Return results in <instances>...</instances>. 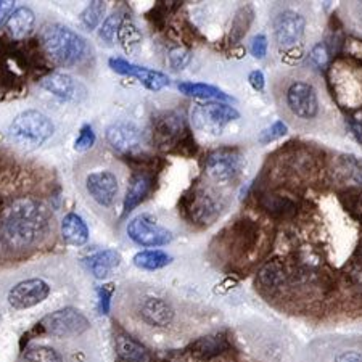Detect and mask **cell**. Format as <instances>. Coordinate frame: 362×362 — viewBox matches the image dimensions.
I'll return each instance as SVG.
<instances>
[{
	"mask_svg": "<svg viewBox=\"0 0 362 362\" xmlns=\"http://www.w3.org/2000/svg\"><path fill=\"white\" fill-rule=\"evenodd\" d=\"M274 92L280 113L298 129H322L329 124L332 107L314 73L298 69L279 76Z\"/></svg>",
	"mask_w": 362,
	"mask_h": 362,
	"instance_id": "cell-1",
	"label": "cell"
},
{
	"mask_svg": "<svg viewBox=\"0 0 362 362\" xmlns=\"http://www.w3.org/2000/svg\"><path fill=\"white\" fill-rule=\"evenodd\" d=\"M49 229V209L36 198H20L4 213L2 235L11 248L31 247L45 237Z\"/></svg>",
	"mask_w": 362,
	"mask_h": 362,
	"instance_id": "cell-2",
	"label": "cell"
},
{
	"mask_svg": "<svg viewBox=\"0 0 362 362\" xmlns=\"http://www.w3.org/2000/svg\"><path fill=\"white\" fill-rule=\"evenodd\" d=\"M40 45L44 54L58 66H74L83 60L87 52V42L73 29L62 25H50L40 34Z\"/></svg>",
	"mask_w": 362,
	"mask_h": 362,
	"instance_id": "cell-3",
	"label": "cell"
},
{
	"mask_svg": "<svg viewBox=\"0 0 362 362\" xmlns=\"http://www.w3.org/2000/svg\"><path fill=\"white\" fill-rule=\"evenodd\" d=\"M11 140L23 148H37L54 136V124L37 110L20 113L8 127Z\"/></svg>",
	"mask_w": 362,
	"mask_h": 362,
	"instance_id": "cell-4",
	"label": "cell"
},
{
	"mask_svg": "<svg viewBox=\"0 0 362 362\" xmlns=\"http://www.w3.org/2000/svg\"><path fill=\"white\" fill-rule=\"evenodd\" d=\"M192 122L195 129L208 134H221L227 124L240 118V113L226 103H198L192 108Z\"/></svg>",
	"mask_w": 362,
	"mask_h": 362,
	"instance_id": "cell-5",
	"label": "cell"
},
{
	"mask_svg": "<svg viewBox=\"0 0 362 362\" xmlns=\"http://www.w3.org/2000/svg\"><path fill=\"white\" fill-rule=\"evenodd\" d=\"M272 31L279 49L291 50L305 36L306 18L293 8H282L272 16Z\"/></svg>",
	"mask_w": 362,
	"mask_h": 362,
	"instance_id": "cell-6",
	"label": "cell"
},
{
	"mask_svg": "<svg viewBox=\"0 0 362 362\" xmlns=\"http://www.w3.org/2000/svg\"><path fill=\"white\" fill-rule=\"evenodd\" d=\"M42 334H49L57 338H68L81 335L89 329L90 324L83 313L74 308H65L45 316L37 324Z\"/></svg>",
	"mask_w": 362,
	"mask_h": 362,
	"instance_id": "cell-7",
	"label": "cell"
},
{
	"mask_svg": "<svg viewBox=\"0 0 362 362\" xmlns=\"http://www.w3.org/2000/svg\"><path fill=\"white\" fill-rule=\"evenodd\" d=\"M243 156L235 148H219L213 151L206 160V173L209 179L218 184L233 182L240 176Z\"/></svg>",
	"mask_w": 362,
	"mask_h": 362,
	"instance_id": "cell-8",
	"label": "cell"
},
{
	"mask_svg": "<svg viewBox=\"0 0 362 362\" xmlns=\"http://www.w3.org/2000/svg\"><path fill=\"white\" fill-rule=\"evenodd\" d=\"M127 235L140 247H163L173 240V233L150 214H140L127 224Z\"/></svg>",
	"mask_w": 362,
	"mask_h": 362,
	"instance_id": "cell-9",
	"label": "cell"
},
{
	"mask_svg": "<svg viewBox=\"0 0 362 362\" xmlns=\"http://www.w3.org/2000/svg\"><path fill=\"white\" fill-rule=\"evenodd\" d=\"M184 213L192 223L211 224L221 213V203L206 189H194L184 198Z\"/></svg>",
	"mask_w": 362,
	"mask_h": 362,
	"instance_id": "cell-10",
	"label": "cell"
},
{
	"mask_svg": "<svg viewBox=\"0 0 362 362\" xmlns=\"http://www.w3.org/2000/svg\"><path fill=\"white\" fill-rule=\"evenodd\" d=\"M184 119L177 113L165 112L156 115L153 118L151 136H153V144L161 150H168L179 145L184 137Z\"/></svg>",
	"mask_w": 362,
	"mask_h": 362,
	"instance_id": "cell-11",
	"label": "cell"
},
{
	"mask_svg": "<svg viewBox=\"0 0 362 362\" xmlns=\"http://www.w3.org/2000/svg\"><path fill=\"white\" fill-rule=\"evenodd\" d=\"M50 295L49 284L42 279H28L23 282L16 284L8 293V303L10 306L16 309V311H23V309H29L33 306H37L39 303L47 300Z\"/></svg>",
	"mask_w": 362,
	"mask_h": 362,
	"instance_id": "cell-12",
	"label": "cell"
},
{
	"mask_svg": "<svg viewBox=\"0 0 362 362\" xmlns=\"http://www.w3.org/2000/svg\"><path fill=\"white\" fill-rule=\"evenodd\" d=\"M86 189L93 202H97L100 206L110 208L113 206L118 197V177L112 171L90 173L86 179Z\"/></svg>",
	"mask_w": 362,
	"mask_h": 362,
	"instance_id": "cell-13",
	"label": "cell"
},
{
	"mask_svg": "<svg viewBox=\"0 0 362 362\" xmlns=\"http://www.w3.org/2000/svg\"><path fill=\"white\" fill-rule=\"evenodd\" d=\"M110 68L118 74L136 78L140 84H144L150 90H161L163 87L169 86V78L166 74L155 71V69L134 65V63L122 60V58H110Z\"/></svg>",
	"mask_w": 362,
	"mask_h": 362,
	"instance_id": "cell-14",
	"label": "cell"
},
{
	"mask_svg": "<svg viewBox=\"0 0 362 362\" xmlns=\"http://www.w3.org/2000/svg\"><path fill=\"white\" fill-rule=\"evenodd\" d=\"M107 142L122 155H132L140 148L142 136L132 122H115L107 129Z\"/></svg>",
	"mask_w": 362,
	"mask_h": 362,
	"instance_id": "cell-15",
	"label": "cell"
},
{
	"mask_svg": "<svg viewBox=\"0 0 362 362\" xmlns=\"http://www.w3.org/2000/svg\"><path fill=\"white\" fill-rule=\"evenodd\" d=\"M139 316L145 324L151 327H168L174 319V309L171 303L163 298L150 296L140 303Z\"/></svg>",
	"mask_w": 362,
	"mask_h": 362,
	"instance_id": "cell-16",
	"label": "cell"
},
{
	"mask_svg": "<svg viewBox=\"0 0 362 362\" xmlns=\"http://www.w3.org/2000/svg\"><path fill=\"white\" fill-rule=\"evenodd\" d=\"M62 237L71 247H83L89 240V229L79 214L69 213L62 221Z\"/></svg>",
	"mask_w": 362,
	"mask_h": 362,
	"instance_id": "cell-17",
	"label": "cell"
},
{
	"mask_svg": "<svg viewBox=\"0 0 362 362\" xmlns=\"http://www.w3.org/2000/svg\"><path fill=\"white\" fill-rule=\"evenodd\" d=\"M34 23H36L34 11L28 7H20L15 11H11V15L8 16L7 33L10 34L11 39L21 40L31 34Z\"/></svg>",
	"mask_w": 362,
	"mask_h": 362,
	"instance_id": "cell-18",
	"label": "cell"
},
{
	"mask_svg": "<svg viewBox=\"0 0 362 362\" xmlns=\"http://www.w3.org/2000/svg\"><path fill=\"white\" fill-rule=\"evenodd\" d=\"M89 269L97 279H107L118 269L121 264V255L116 250H103L87 259Z\"/></svg>",
	"mask_w": 362,
	"mask_h": 362,
	"instance_id": "cell-19",
	"label": "cell"
},
{
	"mask_svg": "<svg viewBox=\"0 0 362 362\" xmlns=\"http://www.w3.org/2000/svg\"><path fill=\"white\" fill-rule=\"evenodd\" d=\"M320 362H362V338L335 343V348L322 353Z\"/></svg>",
	"mask_w": 362,
	"mask_h": 362,
	"instance_id": "cell-20",
	"label": "cell"
},
{
	"mask_svg": "<svg viewBox=\"0 0 362 362\" xmlns=\"http://www.w3.org/2000/svg\"><path fill=\"white\" fill-rule=\"evenodd\" d=\"M151 189V177L147 173L134 174L131 179V184L127 187L126 197H124V211L122 214H129L134 208H137L144 198L148 195Z\"/></svg>",
	"mask_w": 362,
	"mask_h": 362,
	"instance_id": "cell-21",
	"label": "cell"
},
{
	"mask_svg": "<svg viewBox=\"0 0 362 362\" xmlns=\"http://www.w3.org/2000/svg\"><path fill=\"white\" fill-rule=\"evenodd\" d=\"M40 86H42L47 92H50L52 95L63 98V100L71 98L74 95V89H76L73 78L65 73L47 74L45 78H42V81H40Z\"/></svg>",
	"mask_w": 362,
	"mask_h": 362,
	"instance_id": "cell-22",
	"label": "cell"
},
{
	"mask_svg": "<svg viewBox=\"0 0 362 362\" xmlns=\"http://www.w3.org/2000/svg\"><path fill=\"white\" fill-rule=\"evenodd\" d=\"M177 87L184 95H189V97L214 98V100H224V102L233 100L230 95H227L224 90H221L214 86H208L202 83H180Z\"/></svg>",
	"mask_w": 362,
	"mask_h": 362,
	"instance_id": "cell-23",
	"label": "cell"
},
{
	"mask_svg": "<svg viewBox=\"0 0 362 362\" xmlns=\"http://www.w3.org/2000/svg\"><path fill=\"white\" fill-rule=\"evenodd\" d=\"M116 351L122 362H142L145 359V349L132 337L119 334L116 337Z\"/></svg>",
	"mask_w": 362,
	"mask_h": 362,
	"instance_id": "cell-24",
	"label": "cell"
},
{
	"mask_svg": "<svg viewBox=\"0 0 362 362\" xmlns=\"http://www.w3.org/2000/svg\"><path fill=\"white\" fill-rule=\"evenodd\" d=\"M173 261L171 256L165 251L160 250H147V251H140L136 256H134V264L140 269L145 271H158L166 267L169 262Z\"/></svg>",
	"mask_w": 362,
	"mask_h": 362,
	"instance_id": "cell-25",
	"label": "cell"
},
{
	"mask_svg": "<svg viewBox=\"0 0 362 362\" xmlns=\"http://www.w3.org/2000/svg\"><path fill=\"white\" fill-rule=\"evenodd\" d=\"M226 346H227L226 338L216 335V337L200 338V340H197L194 344H192L190 349H192V353L198 356V358L209 359V358H213V356L219 354Z\"/></svg>",
	"mask_w": 362,
	"mask_h": 362,
	"instance_id": "cell-26",
	"label": "cell"
},
{
	"mask_svg": "<svg viewBox=\"0 0 362 362\" xmlns=\"http://www.w3.org/2000/svg\"><path fill=\"white\" fill-rule=\"evenodd\" d=\"M255 11L250 5H245L240 10L237 11L235 18L232 21V29H230V42L237 44L243 39L245 34L248 33V28L251 26V21H253Z\"/></svg>",
	"mask_w": 362,
	"mask_h": 362,
	"instance_id": "cell-27",
	"label": "cell"
},
{
	"mask_svg": "<svg viewBox=\"0 0 362 362\" xmlns=\"http://www.w3.org/2000/svg\"><path fill=\"white\" fill-rule=\"evenodd\" d=\"M105 11H107V4L100 2V0H95V2H90V5H87L86 10L81 13V23L92 31L98 26V23L102 21Z\"/></svg>",
	"mask_w": 362,
	"mask_h": 362,
	"instance_id": "cell-28",
	"label": "cell"
},
{
	"mask_svg": "<svg viewBox=\"0 0 362 362\" xmlns=\"http://www.w3.org/2000/svg\"><path fill=\"white\" fill-rule=\"evenodd\" d=\"M118 37H119L121 45L129 52L134 49V47L140 44V40H142V34H140L137 26L134 25L131 20H122L118 31Z\"/></svg>",
	"mask_w": 362,
	"mask_h": 362,
	"instance_id": "cell-29",
	"label": "cell"
},
{
	"mask_svg": "<svg viewBox=\"0 0 362 362\" xmlns=\"http://www.w3.org/2000/svg\"><path fill=\"white\" fill-rule=\"evenodd\" d=\"M21 362H62V356L54 348L36 346L23 353Z\"/></svg>",
	"mask_w": 362,
	"mask_h": 362,
	"instance_id": "cell-30",
	"label": "cell"
},
{
	"mask_svg": "<svg viewBox=\"0 0 362 362\" xmlns=\"http://www.w3.org/2000/svg\"><path fill=\"white\" fill-rule=\"evenodd\" d=\"M341 174L344 179H353L354 182H362V161L356 156H343L341 160Z\"/></svg>",
	"mask_w": 362,
	"mask_h": 362,
	"instance_id": "cell-31",
	"label": "cell"
},
{
	"mask_svg": "<svg viewBox=\"0 0 362 362\" xmlns=\"http://www.w3.org/2000/svg\"><path fill=\"white\" fill-rule=\"evenodd\" d=\"M122 20L124 18H122L121 13H113L112 16H108L100 28V39H103L107 44H112L116 37V34L119 31Z\"/></svg>",
	"mask_w": 362,
	"mask_h": 362,
	"instance_id": "cell-32",
	"label": "cell"
},
{
	"mask_svg": "<svg viewBox=\"0 0 362 362\" xmlns=\"http://www.w3.org/2000/svg\"><path fill=\"white\" fill-rule=\"evenodd\" d=\"M190 62L192 54L189 50L182 49V47H176V49H171V52H169V63H171V66L176 69V71L184 69Z\"/></svg>",
	"mask_w": 362,
	"mask_h": 362,
	"instance_id": "cell-33",
	"label": "cell"
},
{
	"mask_svg": "<svg viewBox=\"0 0 362 362\" xmlns=\"http://www.w3.org/2000/svg\"><path fill=\"white\" fill-rule=\"evenodd\" d=\"M93 144H95V134H93V129L89 124H86L83 126V129H81L79 137L76 139L74 148L78 151H86L92 148Z\"/></svg>",
	"mask_w": 362,
	"mask_h": 362,
	"instance_id": "cell-34",
	"label": "cell"
},
{
	"mask_svg": "<svg viewBox=\"0 0 362 362\" xmlns=\"http://www.w3.org/2000/svg\"><path fill=\"white\" fill-rule=\"evenodd\" d=\"M261 282L267 285V287H276L282 282V271L277 264H269L261 271Z\"/></svg>",
	"mask_w": 362,
	"mask_h": 362,
	"instance_id": "cell-35",
	"label": "cell"
},
{
	"mask_svg": "<svg viewBox=\"0 0 362 362\" xmlns=\"http://www.w3.org/2000/svg\"><path fill=\"white\" fill-rule=\"evenodd\" d=\"M262 206L266 209H269L272 213H285L288 209H293V204L288 200H284V198L276 197V195H269L266 197V200H262Z\"/></svg>",
	"mask_w": 362,
	"mask_h": 362,
	"instance_id": "cell-36",
	"label": "cell"
},
{
	"mask_svg": "<svg viewBox=\"0 0 362 362\" xmlns=\"http://www.w3.org/2000/svg\"><path fill=\"white\" fill-rule=\"evenodd\" d=\"M285 134H287V126H285L282 121H277V122H274L271 127H267L266 131L261 132L259 142L261 144H269V142H272V140L285 136Z\"/></svg>",
	"mask_w": 362,
	"mask_h": 362,
	"instance_id": "cell-37",
	"label": "cell"
},
{
	"mask_svg": "<svg viewBox=\"0 0 362 362\" xmlns=\"http://www.w3.org/2000/svg\"><path fill=\"white\" fill-rule=\"evenodd\" d=\"M250 50H251V54H253L255 58L262 60V58H264L266 54H267V39H266V36L258 34V36H255L253 39H251Z\"/></svg>",
	"mask_w": 362,
	"mask_h": 362,
	"instance_id": "cell-38",
	"label": "cell"
},
{
	"mask_svg": "<svg viewBox=\"0 0 362 362\" xmlns=\"http://www.w3.org/2000/svg\"><path fill=\"white\" fill-rule=\"evenodd\" d=\"M309 60H311L313 65H316L317 68H322L327 63V50L322 44H319L314 47L309 54Z\"/></svg>",
	"mask_w": 362,
	"mask_h": 362,
	"instance_id": "cell-39",
	"label": "cell"
},
{
	"mask_svg": "<svg viewBox=\"0 0 362 362\" xmlns=\"http://www.w3.org/2000/svg\"><path fill=\"white\" fill-rule=\"evenodd\" d=\"M112 285H105V287L98 288V296H100V309L103 314H108L110 311V298H112Z\"/></svg>",
	"mask_w": 362,
	"mask_h": 362,
	"instance_id": "cell-40",
	"label": "cell"
},
{
	"mask_svg": "<svg viewBox=\"0 0 362 362\" xmlns=\"http://www.w3.org/2000/svg\"><path fill=\"white\" fill-rule=\"evenodd\" d=\"M248 81H250V84H251V87H253L255 90H258V92L264 90V74H262L261 71H258V69H256V71H251L250 73Z\"/></svg>",
	"mask_w": 362,
	"mask_h": 362,
	"instance_id": "cell-41",
	"label": "cell"
},
{
	"mask_svg": "<svg viewBox=\"0 0 362 362\" xmlns=\"http://www.w3.org/2000/svg\"><path fill=\"white\" fill-rule=\"evenodd\" d=\"M11 11H13V2H10V0H0V26L7 20V16L11 15Z\"/></svg>",
	"mask_w": 362,
	"mask_h": 362,
	"instance_id": "cell-42",
	"label": "cell"
}]
</instances>
